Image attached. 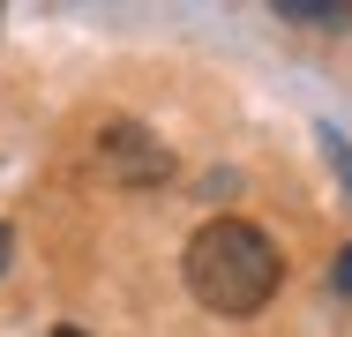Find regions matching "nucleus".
Wrapping results in <instances>:
<instances>
[{"label":"nucleus","mask_w":352,"mask_h":337,"mask_svg":"<svg viewBox=\"0 0 352 337\" xmlns=\"http://www.w3.org/2000/svg\"><path fill=\"white\" fill-rule=\"evenodd\" d=\"M330 277H338V292H352V248L338 255V270H330Z\"/></svg>","instance_id":"39448f33"},{"label":"nucleus","mask_w":352,"mask_h":337,"mask_svg":"<svg viewBox=\"0 0 352 337\" xmlns=\"http://www.w3.org/2000/svg\"><path fill=\"white\" fill-rule=\"evenodd\" d=\"M322 150H330V165H338V180H345V195H352V150H345V135L322 128Z\"/></svg>","instance_id":"20e7f679"},{"label":"nucleus","mask_w":352,"mask_h":337,"mask_svg":"<svg viewBox=\"0 0 352 337\" xmlns=\"http://www.w3.org/2000/svg\"><path fill=\"white\" fill-rule=\"evenodd\" d=\"M278 15L285 23H345L352 0H278Z\"/></svg>","instance_id":"7ed1b4c3"},{"label":"nucleus","mask_w":352,"mask_h":337,"mask_svg":"<svg viewBox=\"0 0 352 337\" xmlns=\"http://www.w3.org/2000/svg\"><path fill=\"white\" fill-rule=\"evenodd\" d=\"M98 150L113 157V173H120L128 188H150V180H165V173H173V157L150 142V128H142V120H105Z\"/></svg>","instance_id":"f03ea898"},{"label":"nucleus","mask_w":352,"mask_h":337,"mask_svg":"<svg viewBox=\"0 0 352 337\" xmlns=\"http://www.w3.org/2000/svg\"><path fill=\"white\" fill-rule=\"evenodd\" d=\"M53 337H82V330H75V323H60V330H53Z\"/></svg>","instance_id":"0eeeda50"},{"label":"nucleus","mask_w":352,"mask_h":337,"mask_svg":"<svg viewBox=\"0 0 352 337\" xmlns=\"http://www.w3.org/2000/svg\"><path fill=\"white\" fill-rule=\"evenodd\" d=\"M8 263H15V232L0 225V277H8Z\"/></svg>","instance_id":"423d86ee"},{"label":"nucleus","mask_w":352,"mask_h":337,"mask_svg":"<svg viewBox=\"0 0 352 337\" xmlns=\"http://www.w3.org/2000/svg\"><path fill=\"white\" fill-rule=\"evenodd\" d=\"M285 277V255L278 240L248 217H210L195 240H188V292L210 307V315H263L270 292Z\"/></svg>","instance_id":"f257e3e1"}]
</instances>
